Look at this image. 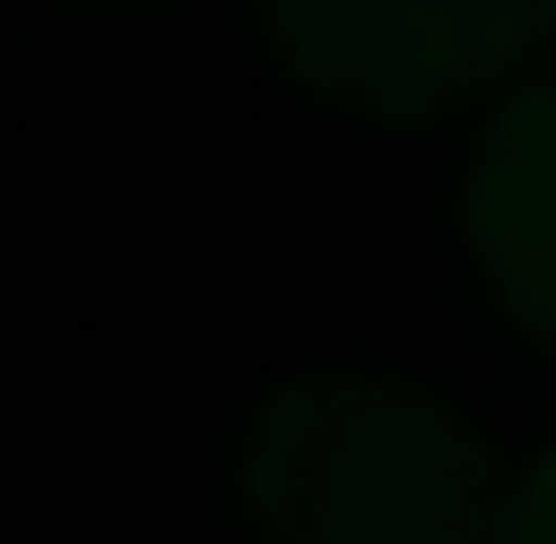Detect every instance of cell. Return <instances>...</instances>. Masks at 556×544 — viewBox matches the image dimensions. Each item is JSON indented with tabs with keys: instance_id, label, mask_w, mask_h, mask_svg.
<instances>
[{
	"instance_id": "obj_1",
	"label": "cell",
	"mask_w": 556,
	"mask_h": 544,
	"mask_svg": "<svg viewBox=\"0 0 556 544\" xmlns=\"http://www.w3.org/2000/svg\"><path fill=\"white\" fill-rule=\"evenodd\" d=\"M248 507L273 544H519L507 458L420 383H285L248 433Z\"/></svg>"
},
{
	"instance_id": "obj_2",
	"label": "cell",
	"mask_w": 556,
	"mask_h": 544,
	"mask_svg": "<svg viewBox=\"0 0 556 544\" xmlns=\"http://www.w3.org/2000/svg\"><path fill=\"white\" fill-rule=\"evenodd\" d=\"M260 13H273V50L321 100L383 112V124H433L544 50L556 0H260Z\"/></svg>"
},
{
	"instance_id": "obj_3",
	"label": "cell",
	"mask_w": 556,
	"mask_h": 544,
	"mask_svg": "<svg viewBox=\"0 0 556 544\" xmlns=\"http://www.w3.org/2000/svg\"><path fill=\"white\" fill-rule=\"evenodd\" d=\"M470 236H482V273H495V298L556 346V87H532V100H519L495 137H482Z\"/></svg>"
},
{
	"instance_id": "obj_4",
	"label": "cell",
	"mask_w": 556,
	"mask_h": 544,
	"mask_svg": "<svg viewBox=\"0 0 556 544\" xmlns=\"http://www.w3.org/2000/svg\"><path fill=\"white\" fill-rule=\"evenodd\" d=\"M519 544H556V458L519 483Z\"/></svg>"
}]
</instances>
